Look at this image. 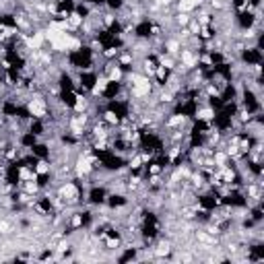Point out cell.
Listing matches in <instances>:
<instances>
[{
    "mask_svg": "<svg viewBox=\"0 0 264 264\" xmlns=\"http://www.w3.org/2000/svg\"><path fill=\"white\" fill-rule=\"evenodd\" d=\"M237 60L243 64V66H254V64H262L264 62V54L260 48H256L254 44L252 46H246L239 54H237Z\"/></svg>",
    "mask_w": 264,
    "mask_h": 264,
    "instance_id": "cell-1",
    "label": "cell"
}]
</instances>
